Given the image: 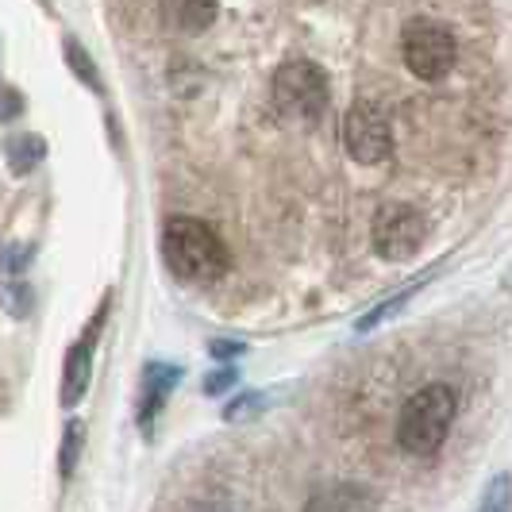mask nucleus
I'll return each mask as SVG.
<instances>
[{
  "label": "nucleus",
  "instance_id": "obj_1",
  "mask_svg": "<svg viewBox=\"0 0 512 512\" xmlns=\"http://www.w3.org/2000/svg\"><path fill=\"white\" fill-rule=\"evenodd\" d=\"M162 258H166V270L178 282H193V285L216 282L228 270V247H224V239L208 228L205 220H193V216L166 220V228H162Z\"/></svg>",
  "mask_w": 512,
  "mask_h": 512
},
{
  "label": "nucleus",
  "instance_id": "obj_2",
  "mask_svg": "<svg viewBox=\"0 0 512 512\" xmlns=\"http://www.w3.org/2000/svg\"><path fill=\"white\" fill-rule=\"evenodd\" d=\"M455 412H459V393L455 385L432 382L424 389H416L405 409L397 416V443L405 455H436L439 447L451 436V424H455Z\"/></svg>",
  "mask_w": 512,
  "mask_h": 512
},
{
  "label": "nucleus",
  "instance_id": "obj_3",
  "mask_svg": "<svg viewBox=\"0 0 512 512\" xmlns=\"http://www.w3.org/2000/svg\"><path fill=\"white\" fill-rule=\"evenodd\" d=\"M274 108L282 112L285 120L297 124H316L328 108V74L308 62V58H293L278 66L274 74Z\"/></svg>",
  "mask_w": 512,
  "mask_h": 512
},
{
  "label": "nucleus",
  "instance_id": "obj_4",
  "mask_svg": "<svg viewBox=\"0 0 512 512\" xmlns=\"http://www.w3.org/2000/svg\"><path fill=\"white\" fill-rule=\"evenodd\" d=\"M401 54H405V66L420 81H439V77L451 74L455 58H459V43H455V31L439 20H412L401 31Z\"/></svg>",
  "mask_w": 512,
  "mask_h": 512
},
{
  "label": "nucleus",
  "instance_id": "obj_5",
  "mask_svg": "<svg viewBox=\"0 0 512 512\" xmlns=\"http://www.w3.org/2000/svg\"><path fill=\"white\" fill-rule=\"evenodd\" d=\"M343 147L362 166H378L393 154V128L378 104L359 101L343 116Z\"/></svg>",
  "mask_w": 512,
  "mask_h": 512
},
{
  "label": "nucleus",
  "instance_id": "obj_6",
  "mask_svg": "<svg viewBox=\"0 0 512 512\" xmlns=\"http://www.w3.org/2000/svg\"><path fill=\"white\" fill-rule=\"evenodd\" d=\"M428 239V220L412 205H385L374 216V251L389 262H409Z\"/></svg>",
  "mask_w": 512,
  "mask_h": 512
},
{
  "label": "nucleus",
  "instance_id": "obj_7",
  "mask_svg": "<svg viewBox=\"0 0 512 512\" xmlns=\"http://www.w3.org/2000/svg\"><path fill=\"white\" fill-rule=\"evenodd\" d=\"M97 324H89L85 335L77 339L74 347L66 351V362H62V405H77L89 389V378H93V347H97Z\"/></svg>",
  "mask_w": 512,
  "mask_h": 512
},
{
  "label": "nucleus",
  "instance_id": "obj_8",
  "mask_svg": "<svg viewBox=\"0 0 512 512\" xmlns=\"http://www.w3.org/2000/svg\"><path fill=\"white\" fill-rule=\"evenodd\" d=\"M181 382L178 366H166V362H151L147 374H143V401H139V424L151 428V420L166 405V393Z\"/></svg>",
  "mask_w": 512,
  "mask_h": 512
},
{
  "label": "nucleus",
  "instance_id": "obj_9",
  "mask_svg": "<svg viewBox=\"0 0 512 512\" xmlns=\"http://www.w3.org/2000/svg\"><path fill=\"white\" fill-rule=\"evenodd\" d=\"M216 0H162V16L166 24L181 35H201L216 24Z\"/></svg>",
  "mask_w": 512,
  "mask_h": 512
},
{
  "label": "nucleus",
  "instance_id": "obj_10",
  "mask_svg": "<svg viewBox=\"0 0 512 512\" xmlns=\"http://www.w3.org/2000/svg\"><path fill=\"white\" fill-rule=\"evenodd\" d=\"M424 282H428V278H424ZM424 282L409 285V289H401V293H393V297H389V301H385V305L370 308V312H366V316H362L359 324H355V332H374V328H378V324H385V320H389V316H397V312H401V308L409 305L412 297H416V293H420V285H424Z\"/></svg>",
  "mask_w": 512,
  "mask_h": 512
},
{
  "label": "nucleus",
  "instance_id": "obj_11",
  "mask_svg": "<svg viewBox=\"0 0 512 512\" xmlns=\"http://www.w3.org/2000/svg\"><path fill=\"white\" fill-rule=\"evenodd\" d=\"M43 154H47V147H43L39 135H20V139H12V147H8V158H12V170H16V174H27L35 162H43Z\"/></svg>",
  "mask_w": 512,
  "mask_h": 512
},
{
  "label": "nucleus",
  "instance_id": "obj_12",
  "mask_svg": "<svg viewBox=\"0 0 512 512\" xmlns=\"http://www.w3.org/2000/svg\"><path fill=\"white\" fill-rule=\"evenodd\" d=\"M81 443H85V424H81V420H70L66 432H62V451H58V470H62V478H70L77 470Z\"/></svg>",
  "mask_w": 512,
  "mask_h": 512
},
{
  "label": "nucleus",
  "instance_id": "obj_13",
  "mask_svg": "<svg viewBox=\"0 0 512 512\" xmlns=\"http://www.w3.org/2000/svg\"><path fill=\"white\" fill-rule=\"evenodd\" d=\"M370 505H378L374 497H366V493H339V497H328V493H316L312 501H308V509H370Z\"/></svg>",
  "mask_w": 512,
  "mask_h": 512
},
{
  "label": "nucleus",
  "instance_id": "obj_14",
  "mask_svg": "<svg viewBox=\"0 0 512 512\" xmlns=\"http://www.w3.org/2000/svg\"><path fill=\"white\" fill-rule=\"evenodd\" d=\"M66 62L74 66V74L89 85V89H101V74H97V66L89 62V54L81 51V43L77 39H66Z\"/></svg>",
  "mask_w": 512,
  "mask_h": 512
},
{
  "label": "nucleus",
  "instance_id": "obj_15",
  "mask_svg": "<svg viewBox=\"0 0 512 512\" xmlns=\"http://www.w3.org/2000/svg\"><path fill=\"white\" fill-rule=\"evenodd\" d=\"M31 262V247H20V243H8L4 251H0V266L16 278V274H24V266Z\"/></svg>",
  "mask_w": 512,
  "mask_h": 512
},
{
  "label": "nucleus",
  "instance_id": "obj_16",
  "mask_svg": "<svg viewBox=\"0 0 512 512\" xmlns=\"http://www.w3.org/2000/svg\"><path fill=\"white\" fill-rule=\"evenodd\" d=\"M509 493H512V478H509V474L493 478V482H489V493L482 497V509H505V505H509Z\"/></svg>",
  "mask_w": 512,
  "mask_h": 512
},
{
  "label": "nucleus",
  "instance_id": "obj_17",
  "mask_svg": "<svg viewBox=\"0 0 512 512\" xmlns=\"http://www.w3.org/2000/svg\"><path fill=\"white\" fill-rule=\"evenodd\" d=\"M0 301H4V308H8L12 316H24L27 308H31V305H24V301H31V293H27L24 285H4Z\"/></svg>",
  "mask_w": 512,
  "mask_h": 512
},
{
  "label": "nucleus",
  "instance_id": "obj_18",
  "mask_svg": "<svg viewBox=\"0 0 512 512\" xmlns=\"http://www.w3.org/2000/svg\"><path fill=\"white\" fill-rule=\"evenodd\" d=\"M231 385H235V370L224 366V370H212V374L205 378V393L208 397H220V393H228Z\"/></svg>",
  "mask_w": 512,
  "mask_h": 512
},
{
  "label": "nucleus",
  "instance_id": "obj_19",
  "mask_svg": "<svg viewBox=\"0 0 512 512\" xmlns=\"http://www.w3.org/2000/svg\"><path fill=\"white\" fill-rule=\"evenodd\" d=\"M208 351H212V359L224 362V359H239V355H243L247 347H243V343H228V339H216V343H212Z\"/></svg>",
  "mask_w": 512,
  "mask_h": 512
},
{
  "label": "nucleus",
  "instance_id": "obj_20",
  "mask_svg": "<svg viewBox=\"0 0 512 512\" xmlns=\"http://www.w3.org/2000/svg\"><path fill=\"white\" fill-rule=\"evenodd\" d=\"M255 405H258V393H243L235 405H228V409H224V420H239L243 412H251Z\"/></svg>",
  "mask_w": 512,
  "mask_h": 512
}]
</instances>
